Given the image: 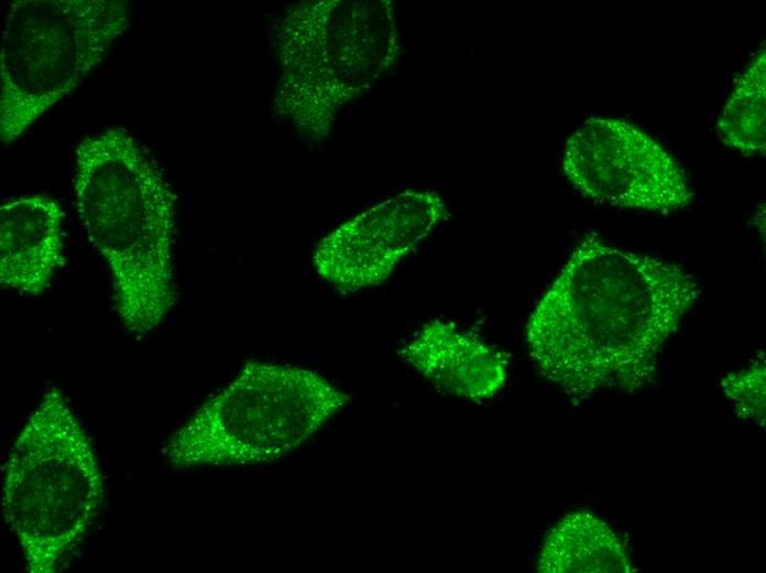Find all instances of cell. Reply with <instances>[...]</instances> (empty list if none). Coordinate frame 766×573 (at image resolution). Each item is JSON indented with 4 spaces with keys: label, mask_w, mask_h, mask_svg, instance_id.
Instances as JSON below:
<instances>
[{
    "label": "cell",
    "mask_w": 766,
    "mask_h": 573,
    "mask_svg": "<svg viewBox=\"0 0 766 573\" xmlns=\"http://www.w3.org/2000/svg\"><path fill=\"white\" fill-rule=\"evenodd\" d=\"M701 294L680 264L586 235L533 311L526 343L572 401L655 380L663 345Z\"/></svg>",
    "instance_id": "obj_1"
},
{
    "label": "cell",
    "mask_w": 766,
    "mask_h": 573,
    "mask_svg": "<svg viewBox=\"0 0 766 573\" xmlns=\"http://www.w3.org/2000/svg\"><path fill=\"white\" fill-rule=\"evenodd\" d=\"M73 183L80 224L109 268L116 311L141 338L176 302V196L163 170L123 128L78 143Z\"/></svg>",
    "instance_id": "obj_2"
},
{
    "label": "cell",
    "mask_w": 766,
    "mask_h": 573,
    "mask_svg": "<svg viewBox=\"0 0 766 573\" xmlns=\"http://www.w3.org/2000/svg\"><path fill=\"white\" fill-rule=\"evenodd\" d=\"M280 67L274 111L307 141L327 140L340 111L402 54L391 0H303L269 31Z\"/></svg>",
    "instance_id": "obj_3"
},
{
    "label": "cell",
    "mask_w": 766,
    "mask_h": 573,
    "mask_svg": "<svg viewBox=\"0 0 766 573\" xmlns=\"http://www.w3.org/2000/svg\"><path fill=\"white\" fill-rule=\"evenodd\" d=\"M99 462L63 392L50 388L15 436L1 508L30 573H55L80 544L103 502Z\"/></svg>",
    "instance_id": "obj_4"
},
{
    "label": "cell",
    "mask_w": 766,
    "mask_h": 573,
    "mask_svg": "<svg viewBox=\"0 0 766 573\" xmlns=\"http://www.w3.org/2000/svg\"><path fill=\"white\" fill-rule=\"evenodd\" d=\"M350 397L318 372L249 361L169 437L176 469L271 463L307 443Z\"/></svg>",
    "instance_id": "obj_5"
},
{
    "label": "cell",
    "mask_w": 766,
    "mask_h": 573,
    "mask_svg": "<svg viewBox=\"0 0 766 573\" xmlns=\"http://www.w3.org/2000/svg\"><path fill=\"white\" fill-rule=\"evenodd\" d=\"M125 0H18L0 52V138L6 144L69 95L125 31Z\"/></svg>",
    "instance_id": "obj_6"
},
{
    "label": "cell",
    "mask_w": 766,
    "mask_h": 573,
    "mask_svg": "<svg viewBox=\"0 0 766 573\" xmlns=\"http://www.w3.org/2000/svg\"><path fill=\"white\" fill-rule=\"evenodd\" d=\"M562 172L584 196L612 206L668 214L693 199L679 162L627 121L591 117L566 142Z\"/></svg>",
    "instance_id": "obj_7"
},
{
    "label": "cell",
    "mask_w": 766,
    "mask_h": 573,
    "mask_svg": "<svg viewBox=\"0 0 766 573\" xmlns=\"http://www.w3.org/2000/svg\"><path fill=\"white\" fill-rule=\"evenodd\" d=\"M442 197L407 190L348 219L317 246V273L342 293L376 286L448 217Z\"/></svg>",
    "instance_id": "obj_8"
},
{
    "label": "cell",
    "mask_w": 766,
    "mask_h": 573,
    "mask_svg": "<svg viewBox=\"0 0 766 573\" xmlns=\"http://www.w3.org/2000/svg\"><path fill=\"white\" fill-rule=\"evenodd\" d=\"M400 355L438 390L473 402L494 397L507 377L504 352L444 320L424 324Z\"/></svg>",
    "instance_id": "obj_9"
},
{
    "label": "cell",
    "mask_w": 766,
    "mask_h": 573,
    "mask_svg": "<svg viewBox=\"0 0 766 573\" xmlns=\"http://www.w3.org/2000/svg\"><path fill=\"white\" fill-rule=\"evenodd\" d=\"M64 212L55 199L22 196L0 206V284L37 295L65 264Z\"/></svg>",
    "instance_id": "obj_10"
},
{
    "label": "cell",
    "mask_w": 766,
    "mask_h": 573,
    "mask_svg": "<svg viewBox=\"0 0 766 573\" xmlns=\"http://www.w3.org/2000/svg\"><path fill=\"white\" fill-rule=\"evenodd\" d=\"M537 569L543 573L635 571L611 528L587 511L567 515L550 530Z\"/></svg>",
    "instance_id": "obj_11"
},
{
    "label": "cell",
    "mask_w": 766,
    "mask_h": 573,
    "mask_svg": "<svg viewBox=\"0 0 766 573\" xmlns=\"http://www.w3.org/2000/svg\"><path fill=\"white\" fill-rule=\"evenodd\" d=\"M766 55L763 46L738 77L718 121L722 142L745 155H764Z\"/></svg>",
    "instance_id": "obj_12"
},
{
    "label": "cell",
    "mask_w": 766,
    "mask_h": 573,
    "mask_svg": "<svg viewBox=\"0 0 766 573\" xmlns=\"http://www.w3.org/2000/svg\"><path fill=\"white\" fill-rule=\"evenodd\" d=\"M724 393L734 403L737 414L764 424L765 363L754 361L747 368L729 374L721 380Z\"/></svg>",
    "instance_id": "obj_13"
}]
</instances>
